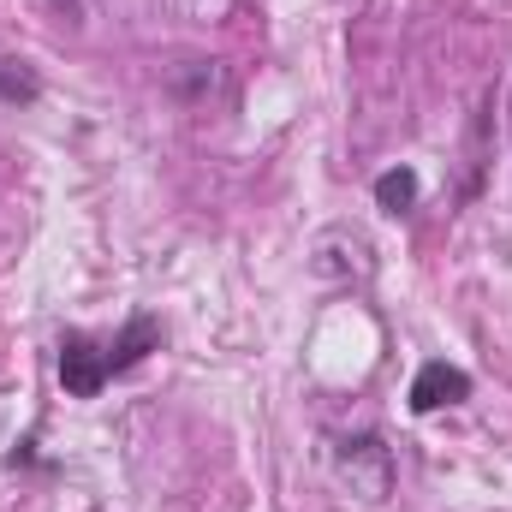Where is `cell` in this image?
Wrapping results in <instances>:
<instances>
[{"instance_id":"obj_1","label":"cell","mask_w":512,"mask_h":512,"mask_svg":"<svg viewBox=\"0 0 512 512\" xmlns=\"http://www.w3.org/2000/svg\"><path fill=\"white\" fill-rule=\"evenodd\" d=\"M108 382H114L108 376V346H96L90 334H66L60 340V387L72 399H96Z\"/></svg>"},{"instance_id":"obj_2","label":"cell","mask_w":512,"mask_h":512,"mask_svg":"<svg viewBox=\"0 0 512 512\" xmlns=\"http://www.w3.org/2000/svg\"><path fill=\"white\" fill-rule=\"evenodd\" d=\"M459 399H471V376H465L459 364H447V358H429V364L411 376V411H417V417H429V411H441V405H459Z\"/></svg>"},{"instance_id":"obj_4","label":"cell","mask_w":512,"mask_h":512,"mask_svg":"<svg viewBox=\"0 0 512 512\" xmlns=\"http://www.w3.org/2000/svg\"><path fill=\"white\" fill-rule=\"evenodd\" d=\"M417 167H387L382 179H376V209H387V215H405L411 203H417Z\"/></svg>"},{"instance_id":"obj_5","label":"cell","mask_w":512,"mask_h":512,"mask_svg":"<svg viewBox=\"0 0 512 512\" xmlns=\"http://www.w3.org/2000/svg\"><path fill=\"white\" fill-rule=\"evenodd\" d=\"M36 96H42L36 72L24 60H0V102H36Z\"/></svg>"},{"instance_id":"obj_3","label":"cell","mask_w":512,"mask_h":512,"mask_svg":"<svg viewBox=\"0 0 512 512\" xmlns=\"http://www.w3.org/2000/svg\"><path fill=\"white\" fill-rule=\"evenodd\" d=\"M161 340H167V328H161L149 310H137L126 328H120V340L108 346V376H126V370H137L149 352H161Z\"/></svg>"}]
</instances>
